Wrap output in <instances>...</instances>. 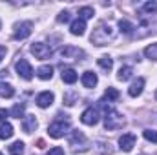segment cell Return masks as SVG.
I'll list each match as a JSON object with an SVG mask.
<instances>
[{"instance_id":"cell-1","label":"cell","mask_w":157,"mask_h":155,"mask_svg":"<svg viewBox=\"0 0 157 155\" xmlns=\"http://www.w3.org/2000/svg\"><path fill=\"white\" fill-rule=\"evenodd\" d=\"M113 39H115V31L112 29L110 24H104V22L99 24L93 29V33H91V42L95 46H106L108 42H112Z\"/></svg>"},{"instance_id":"cell-2","label":"cell","mask_w":157,"mask_h":155,"mask_svg":"<svg viewBox=\"0 0 157 155\" xmlns=\"http://www.w3.org/2000/svg\"><path fill=\"white\" fill-rule=\"evenodd\" d=\"M124 126V119L119 115L115 110H106V115H104V128L106 130H119Z\"/></svg>"},{"instance_id":"cell-3","label":"cell","mask_w":157,"mask_h":155,"mask_svg":"<svg viewBox=\"0 0 157 155\" xmlns=\"http://www.w3.org/2000/svg\"><path fill=\"white\" fill-rule=\"evenodd\" d=\"M68 130H70V122H68V120L59 119V120H55V122H51V124H49L48 133H49V137H53V139H60V137H64V135H66V131H68Z\"/></svg>"},{"instance_id":"cell-4","label":"cell","mask_w":157,"mask_h":155,"mask_svg":"<svg viewBox=\"0 0 157 155\" xmlns=\"http://www.w3.org/2000/svg\"><path fill=\"white\" fill-rule=\"evenodd\" d=\"M59 55H60L62 59H73V60H82V59L86 57V53H84L82 49L73 47V46H66V47H62V49L59 51Z\"/></svg>"},{"instance_id":"cell-5","label":"cell","mask_w":157,"mask_h":155,"mask_svg":"<svg viewBox=\"0 0 157 155\" xmlns=\"http://www.w3.org/2000/svg\"><path fill=\"white\" fill-rule=\"evenodd\" d=\"M31 29H33V24H31V22H20V24H17V28H15L13 39L15 40L28 39V37L31 35Z\"/></svg>"},{"instance_id":"cell-6","label":"cell","mask_w":157,"mask_h":155,"mask_svg":"<svg viewBox=\"0 0 157 155\" xmlns=\"http://www.w3.org/2000/svg\"><path fill=\"white\" fill-rule=\"evenodd\" d=\"M31 53L35 55V59L44 60V59H48L51 55V47L46 46L44 42H35V44H31Z\"/></svg>"},{"instance_id":"cell-7","label":"cell","mask_w":157,"mask_h":155,"mask_svg":"<svg viewBox=\"0 0 157 155\" xmlns=\"http://www.w3.org/2000/svg\"><path fill=\"white\" fill-rule=\"evenodd\" d=\"M17 71H18V75L24 80H31L33 78V68H31V64L26 59H20L17 62Z\"/></svg>"},{"instance_id":"cell-8","label":"cell","mask_w":157,"mask_h":155,"mask_svg":"<svg viewBox=\"0 0 157 155\" xmlns=\"http://www.w3.org/2000/svg\"><path fill=\"white\" fill-rule=\"evenodd\" d=\"M80 120L84 124H88V126H95L99 122V112L95 108H86L82 112V115H80Z\"/></svg>"},{"instance_id":"cell-9","label":"cell","mask_w":157,"mask_h":155,"mask_svg":"<svg viewBox=\"0 0 157 155\" xmlns=\"http://www.w3.org/2000/svg\"><path fill=\"white\" fill-rule=\"evenodd\" d=\"M119 146L122 152H132V148L135 146V135L133 133H124L119 139Z\"/></svg>"},{"instance_id":"cell-10","label":"cell","mask_w":157,"mask_h":155,"mask_svg":"<svg viewBox=\"0 0 157 155\" xmlns=\"http://www.w3.org/2000/svg\"><path fill=\"white\" fill-rule=\"evenodd\" d=\"M53 93H49V91H42L40 95H37V106L39 108H49L51 104H53Z\"/></svg>"},{"instance_id":"cell-11","label":"cell","mask_w":157,"mask_h":155,"mask_svg":"<svg viewBox=\"0 0 157 155\" xmlns=\"http://www.w3.org/2000/svg\"><path fill=\"white\" fill-rule=\"evenodd\" d=\"M143 88H144V78L139 77L130 88H128V93H130V97H139L141 93H143Z\"/></svg>"},{"instance_id":"cell-12","label":"cell","mask_w":157,"mask_h":155,"mask_svg":"<svg viewBox=\"0 0 157 155\" xmlns=\"http://www.w3.org/2000/svg\"><path fill=\"white\" fill-rule=\"evenodd\" d=\"M70 29H71V35H75V37H80V35H84V31H86V20H82V18H77V20H73Z\"/></svg>"},{"instance_id":"cell-13","label":"cell","mask_w":157,"mask_h":155,"mask_svg":"<svg viewBox=\"0 0 157 155\" xmlns=\"http://www.w3.org/2000/svg\"><path fill=\"white\" fill-rule=\"evenodd\" d=\"M80 80H82V86L84 88H95L97 86V75L93 71H84Z\"/></svg>"},{"instance_id":"cell-14","label":"cell","mask_w":157,"mask_h":155,"mask_svg":"<svg viewBox=\"0 0 157 155\" xmlns=\"http://www.w3.org/2000/svg\"><path fill=\"white\" fill-rule=\"evenodd\" d=\"M35 128H37V119H35V115H26L24 117V120H22V130H24L26 133H31V131H35Z\"/></svg>"},{"instance_id":"cell-15","label":"cell","mask_w":157,"mask_h":155,"mask_svg":"<svg viewBox=\"0 0 157 155\" xmlns=\"http://www.w3.org/2000/svg\"><path fill=\"white\" fill-rule=\"evenodd\" d=\"M77 71L75 70H71V68H66V70H62V80L66 82V84H75L77 82Z\"/></svg>"},{"instance_id":"cell-16","label":"cell","mask_w":157,"mask_h":155,"mask_svg":"<svg viewBox=\"0 0 157 155\" xmlns=\"http://www.w3.org/2000/svg\"><path fill=\"white\" fill-rule=\"evenodd\" d=\"M13 137V126L9 122H2L0 124V139H11Z\"/></svg>"},{"instance_id":"cell-17","label":"cell","mask_w":157,"mask_h":155,"mask_svg":"<svg viewBox=\"0 0 157 155\" xmlns=\"http://www.w3.org/2000/svg\"><path fill=\"white\" fill-rule=\"evenodd\" d=\"M37 77L42 78V80H49L53 77V68L51 66H40L37 70Z\"/></svg>"},{"instance_id":"cell-18","label":"cell","mask_w":157,"mask_h":155,"mask_svg":"<svg viewBox=\"0 0 157 155\" xmlns=\"http://www.w3.org/2000/svg\"><path fill=\"white\" fill-rule=\"evenodd\" d=\"M7 152L11 155H22L24 153V142H22V141H15V142L7 148Z\"/></svg>"},{"instance_id":"cell-19","label":"cell","mask_w":157,"mask_h":155,"mask_svg":"<svg viewBox=\"0 0 157 155\" xmlns=\"http://www.w3.org/2000/svg\"><path fill=\"white\" fill-rule=\"evenodd\" d=\"M132 75H133V70L130 68V66H122L121 70H119V73H117V78L119 80H128V78H132Z\"/></svg>"},{"instance_id":"cell-20","label":"cell","mask_w":157,"mask_h":155,"mask_svg":"<svg viewBox=\"0 0 157 155\" xmlns=\"http://www.w3.org/2000/svg\"><path fill=\"white\" fill-rule=\"evenodd\" d=\"M119 28H121V33H124V35H133V29H135L130 20H121Z\"/></svg>"},{"instance_id":"cell-21","label":"cell","mask_w":157,"mask_h":155,"mask_svg":"<svg viewBox=\"0 0 157 155\" xmlns=\"http://www.w3.org/2000/svg\"><path fill=\"white\" fill-rule=\"evenodd\" d=\"M13 95H15L13 86H9V84H0V97H4V99H11Z\"/></svg>"},{"instance_id":"cell-22","label":"cell","mask_w":157,"mask_h":155,"mask_svg":"<svg viewBox=\"0 0 157 155\" xmlns=\"http://www.w3.org/2000/svg\"><path fill=\"white\" fill-rule=\"evenodd\" d=\"M144 55L150 59V60H157V42L155 44H150L144 47Z\"/></svg>"},{"instance_id":"cell-23","label":"cell","mask_w":157,"mask_h":155,"mask_svg":"<svg viewBox=\"0 0 157 155\" xmlns=\"http://www.w3.org/2000/svg\"><path fill=\"white\" fill-rule=\"evenodd\" d=\"M97 62H99V66H101L102 70H106V71H110V70L113 68V59H110V57H101Z\"/></svg>"},{"instance_id":"cell-24","label":"cell","mask_w":157,"mask_h":155,"mask_svg":"<svg viewBox=\"0 0 157 155\" xmlns=\"http://www.w3.org/2000/svg\"><path fill=\"white\" fill-rule=\"evenodd\" d=\"M93 17V9L91 7H80L78 9V18H82V20H86V18H91Z\"/></svg>"},{"instance_id":"cell-25","label":"cell","mask_w":157,"mask_h":155,"mask_svg":"<svg viewBox=\"0 0 157 155\" xmlns=\"http://www.w3.org/2000/svg\"><path fill=\"white\" fill-rule=\"evenodd\" d=\"M11 117H15V119L24 117V104H15V106L11 108Z\"/></svg>"},{"instance_id":"cell-26","label":"cell","mask_w":157,"mask_h":155,"mask_svg":"<svg viewBox=\"0 0 157 155\" xmlns=\"http://www.w3.org/2000/svg\"><path fill=\"white\" fill-rule=\"evenodd\" d=\"M84 141H86V139H84V135H82L80 131H73L71 137H70V144H71V146H75L77 142H84Z\"/></svg>"},{"instance_id":"cell-27","label":"cell","mask_w":157,"mask_h":155,"mask_svg":"<svg viewBox=\"0 0 157 155\" xmlns=\"http://www.w3.org/2000/svg\"><path fill=\"white\" fill-rule=\"evenodd\" d=\"M143 135H144V139H146V141L155 142V144H157V131H155V130H144V131H143Z\"/></svg>"},{"instance_id":"cell-28","label":"cell","mask_w":157,"mask_h":155,"mask_svg":"<svg viewBox=\"0 0 157 155\" xmlns=\"http://www.w3.org/2000/svg\"><path fill=\"white\" fill-rule=\"evenodd\" d=\"M104 97L108 99V100H117L119 99V91L115 88H108L106 91H104Z\"/></svg>"},{"instance_id":"cell-29","label":"cell","mask_w":157,"mask_h":155,"mask_svg":"<svg viewBox=\"0 0 157 155\" xmlns=\"http://www.w3.org/2000/svg\"><path fill=\"white\" fill-rule=\"evenodd\" d=\"M143 9L148 11V13H154V11H157V4L155 2H146V4L143 6Z\"/></svg>"},{"instance_id":"cell-30","label":"cell","mask_w":157,"mask_h":155,"mask_svg":"<svg viewBox=\"0 0 157 155\" xmlns=\"http://www.w3.org/2000/svg\"><path fill=\"white\" fill-rule=\"evenodd\" d=\"M68 20H70V13H68V11H62V13L57 17V22H60V24H62V22H68Z\"/></svg>"},{"instance_id":"cell-31","label":"cell","mask_w":157,"mask_h":155,"mask_svg":"<svg viewBox=\"0 0 157 155\" xmlns=\"http://www.w3.org/2000/svg\"><path fill=\"white\" fill-rule=\"evenodd\" d=\"M48 155H64V150H62L60 146H55V148H51V150L48 152Z\"/></svg>"},{"instance_id":"cell-32","label":"cell","mask_w":157,"mask_h":155,"mask_svg":"<svg viewBox=\"0 0 157 155\" xmlns=\"http://www.w3.org/2000/svg\"><path fill=\"white\" fill-rule=\"evenodd\" d=\"M9 115V113H7V112H6V110H0V122H4V120H6V117Z\"/></svg>"},{"instance_id":"cell-33","label":"cell","mask_w":157,"mask_h":155,"mask_svg":"<svg viewBox=\"0 0 157 155\" xmlns=\"http://www.w3.org/2000/svg\"><path fill=\"white\" fill-rule=\"evenodd\" d=\"M6 57V47L4 46H0V62H2V59Z\"/></svg>"},{"instance_id":"cell-34","label":"cell","mask_w":157,"mask_h":155,"mask_svg":"<svg viewBox=\"0 0 157 155\" xmlns=\"http://www.w3.org/2000/svg\"><path fill=\"white\" fill-rule=\"evenodd\" d=\"M155 99H157V93H155Z\"/></svg>"},{"instance_id":"cell-35","label":"cell","mask_w":157,"mask_h":155,"mask_svg":"<svg viewBox=\"0 0 157 155\" xmlns=\"http://www.w3.org/2000/svg\"><path fill=\"white\" fill-rule=\"evenodd\" d=\"M0 155H2V153H0Z\"/></svg>"}]
</instances>
